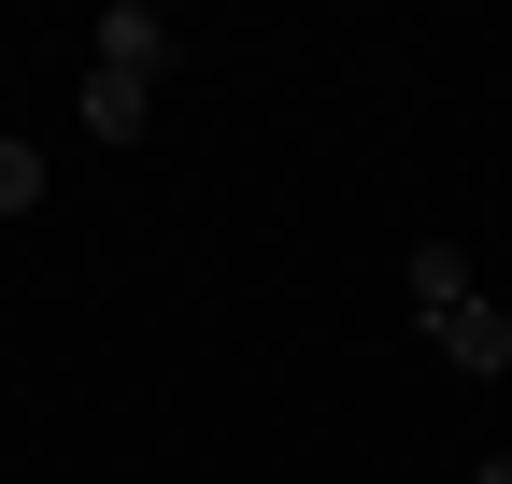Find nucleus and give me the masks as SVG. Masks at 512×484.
<instances>
[{
    "label": "nucleus",
    "mask_w": 512,
    "mask_h": 484,
    "mask_svg": "<svg viewBox=\"0 0 512 484\" xmlns=\"http://www.w3.org/2000/svg\"><path fill=\"white\" fill-rule=\"evenodd\" d=\"M427 342L456 356L470 385H498V371H512V314H498V299H456V314H427Z\"/></svg>",
    "instance_id": "1"
},
{
    "label": "nucleus",
    "mask_w": 512,
    "mask_h": 484,
    "mask_svg": "<svg viewBox=\"0 0 512 484\" xmlns=\"http://www.w3.org/2000/svg\"><path fill=\"white\" fill-rule=\"evenodd\" d=\"M100 72H128V86H157V72H171V29L143 15V0H114V15H100Z\"/></svg>",
    "instance_id": "2"
},
{
    "label": "nucleus",
    "mask_w": 512,
    "mask_h": 484,
    "mask_svg": "<svg viewBox=\"0 0 512 484\" xmlns=\"http://www.w3.org/2000/svg\"><path fill=\"white\" fill-rule=\"evenodd\" d=\"M399 285H413V314H456V299H470V257H456V242H413Z\"/></svg>",
    "instance_id": "3"
},
{
    "label": "nucleus",
    "mask_w": 512,
    "mask_h": 484,
    "mask_svg": "<svg viewBox=\"0 0 512 484\" xmlns=\"http://www.w3.org/2000/svg\"><path fill=\"white\" fill-rule=\"evenodd\" d=\"M86 143H143V86L128 72H86Z\"/></svg>",
    "instance_id": "4"
},
{
    "label": "nucleus",
    "mask_w": 512,
    "mask_h": 484,
    "mask_svg": "<svg viewBox=\"0 0 512 484\" xmlns=\"http://www.w3.org/2000/svg\"><path fill=\"white\" fill-rule=\"evenodd\" d=\"M29 200H43V157H29V143H0V214H29Z\"/></svg>",
    "instance_id": "5"
},
{
    "label": "nucleus",
    "mask_w": 512,
    "mask_h": 484,
    "mask_svg": "<svg viewBox=\"0 0 512 484\" xmlns=\"http://www.w3.org/2000/svg\"><path fill=\"white\" fill-rule=\"evenodd\" d=\"M470 484H512V456H484V470H470Z\"/></svg>",
    "instance_id": "6"
},
{
    "label": "nucleus",
    "mask_w": 512,
    "mask_h": 484,
    "mask_svg": "<svg viewBox=\"0 0 512 484\" xmlns=\"http://www.w3.org/2000/svg\"><path fill=\"white\" fill-rule=\"evenodd\" d=\"M0 143H15V114H0Z\"/></svg>",
    "instance_id": "7"
}]
</instances>
